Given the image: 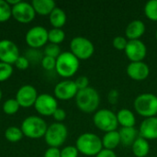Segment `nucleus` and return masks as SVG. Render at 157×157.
<instances>
[{
  "instance_id": "1",
  "label": "nucleus",
  "mask_w": 157,
  "mask_h": 157,
  "mask_svg": "<svg viewBox=\"0 0 157 157\" xmlns=\"http://www.w3.org/2000/svg\"><path fill=\"white\" fill-rule=\"evenodd\" d=\"M77 108L85 113H95L100 104V96L98 90L92 86L78 90L75 96Z\"/></svg>"
},
{
  "instance_id": "2",
  "label": "nucleus",
  "mask_w": 157,
  "mask_h": 157,
  "mask_svg": "<svg viewBox=\"0 0 157 157\" xmlns=\"http://www.w3.org/2000/svg\"><path fill=\"white\" fill-rule=\"evenodd\" d=\"M75 147L86 156H96L103 149L102 140L96 133L84 132L76 139Z\"/></svg>"
},
{
  "instance_id": "3",
  "label": "nucleus",
  "mask_w": 157,
  "mask_h": 157,
  "mask_svg": "<svg viewBox=\"0 0 157 157\" xmlns=\"http://www.w3.org/2000/svg\"><path fill=\"white\" fill-rule=\"evenodd\" d=\"M80 65V60L71 52H63L56 58L55 70L57 74L64 78L75 75Z\"/></svg>"
},
{
  "instance_id": "4",
  "label": "nucleus",
  "mask_w": 157,
  "mask_h": 157,
  "mask_svg": "<svg viewBox=\"0 0 157 157\" xmlns=\"http://www.w3.org/2000/svg\"><path fill=\"white\" fill-rule=\"evenodd\" d=\"M135 111L142 117L151 118L157 115V96L153 93H142L133 101Z\"/></svg>"
},
{
  "instance_id": "5",
  "label": "nucleus",
  "mask_w": 157,
  "mask_h": 157,
  "mask_svg": "<svg viewBox=\"0 0 157 157\" xmlns=\"http://www.w3.org/2000/svg\"><path fill=\"white\" fill-rule=\"evenodd\" d=\"M94 125L101 132H109L116 131L119 125L117 114L109 109H98L93 116Z\"/></svg>"
},
{
  "instance_id": "6",
  "label": "nucleus",
  "mask_w": 157,
  "mask_h": 157,
  "mask_svg": "<svg viewBox=\"0 0 157 157\" xmlns=\"http://www.w3.org/2000/svg\"><path fill=\"white\" fill-rule=\"evenodd\" d=\"M20 129L23 135L31 139H39L45 135L48 126L42 118L38 116H29L22 121Z\"/></svg>"
},
{
  "instance_id": "7",
  "label": "nucleus",
  "mask_w": 157,
  "mask_h": 157,
  "mask_svg": "<svg viewBox=\"0 0 157 157\" xmlns=\"http://www.w3.org/2000/svg\"><path fill=\"white\" fill-rule=\"evenodd\" d=\"M68 136V130L62 122H54L48 126L44 135L45 142L50 147L58 148L62 146Z\"/></svg>"
},
{
  "instance_id": "8",
  "label": "nucleus",
  "mask_w": 157,
  "mask_h": 157,
  "mask_svg": "<svg viewBox=\"0 0 157 157\" xmlns=\"http://www.w3.org/2000/svg\"><path fill=\"white\" fill-rule=\"evenodd\" d=\"M70 52L79 60H87L95 52L93 42L83 36H76L70 42Z\"/></svg>"
},
{
  "instance_id": "9",
  "label": "nucleus",
  "mask_w": 157,
  "mask_h": 157,
  "mask_svg": "<svg viewBox=\"0 0 157 157\" xmlns=\"http://www.w3.org/2000/svg\"><path fill=\"white\" fill-rule=\"evenodd\" d=\"M25 40L31 48H40L48 41V30L42 26L32 27L26 33Z\"/></svg>"
},
{
  "instance_id": "10",
  "label": "nucleus",
  "mask_w": 157,
  "mask_h": 157,
  "mask_svg": "<svg viewBox=\"0 0 157 157\" xmlns=\"http://www.w3.org/2000/svg\"><path fill=\"white\" fill-rule=\"evenodd\" d=\"M34 107L40 115L51 116L58 109V103L55 97L50 94H40L38 96Z\"/></svg>"
},
{
  "instance_id": "11",
  "label": "nucleus",
  "mask_w": 157,
  "mask_h": 157,
  "mask_svg": "<svg viewBox=\"0 0 157 157\" xmlns=\"http://www.w3.org/2000/svg\"><path fill=\"white\" fill-rule=\"evenodd\" d=\"M124 52L131 62H141L146 57L147 47L142 40H128Z\"/></svg>"
},
{
  "instance_id": "12",
  "label": "nucleus",
  "mask_w": 157,
  "mask_h": 157,
  "mask_svg": "<svg viewBox=\"0 0 157 157\" xmlns=\"http://www.w3.org/2000/svg\"><path fill=\"white\" fill-rule=\"evenodd\" d=\"M36 12L31 4L20 1L16 6H12V17L20 23H29L35 17Z\"/></svg>"
},
{
  "instance_id": "13",
  "label": "nucleus",
  "mask_w": 157,
  "mask_h": 157,
  "mask_svg": "<svg viewBox=\"0 0 157 157\" xmlns=\"http://www.w3.org/2000/svg\"><path fill=\"white\" fill-rule=\"evenodd\" d=\"M19 56V50L15 42L9 40H0V62L13 64Z\"/></svg>"
},
{
  "instance_id": "14",
  "label": "nucleus",
  "mask_w": 157,
  "mask_h": 157,
  "mask_svg": "<svg viewBox=\"0 0 157 157\" xmlns=\"http://www.w3.org/2000/svg\"><path fill=\"white\" fill-rule=\"evenodd\" d=\"M54 96L61 100H69L75 98L78 88L73 80H63L59 82L54 87Z\"/></svg>"
},
{
  "instance_id": "15",
  "label": "nucleus",
  "mask_w": 157,
  "mask_h": 157,
  "mask_svg": "<svg viewBox=\"0 0 157 157\" xmlns=\"http://www.w3.org/2000/svg\"><path fill=\"white\" fill-rule=\"evenodd\" d=\"M38 96V92L33 86L25 85L17 90L16 99L20 107L29 108L35 104Z\"/></svg>"
},
{
  "instance_id": "16",
  "label": "nucleus",
  "mask_w": 157,
  "mask_h": 157,
  "mask_svg": "<svg viewBox=\"0 0 157 157\" xmlns=\"http://www.w3.org/2000/svg\"><path fill=\"white\" fill-rule=\"evenodd\" d=\"M126 73L130 78L135 81H144L150 75L149 65L144 62H131L126 68Z\"/></svg>"
},
{
  "instance_id": "17",
  "label": "nucleus",
  "mask_w": 157,
  "mask_h": 157,
  "mask_svg": "<svg viewBox=\"0 0 157 157\" xmlns=\"http://www.w3.org/2000/svg\"><path fill=\"white\" fill-rule=\"evenodd\" d=\"M138 132L139 136L147 141L157 139V116L144 119L139 126Z\"/></svg>"
},
{
  "instance_id": "18",
  "label": "nucleus",
  "mask_w": 157,
  "mask_h": 157,
  "mask_svg": "<svg viewBox=\"0 0 157 157\" xmlns=\"http://www.w3.org/2000/svg\"><path fill=\"white\" fill-rule=\"evenodd\" d=\"M146 30L144 22L141 19H133L127 25L125 29V37L128 40H141Z\"/></svg>"
},
{
  "instance_id": "19",
  "label": "nucleus",
  "mask_w": 157,
  "mask_h": 157,
  "mask_svg": "<svg viewBox=\"0 0 157 157\" xmlns=\"http://www.w3.org/2000/svg\"><path fill=\"white\" fill-rule=\"evenodd\" d=\"M116 114H117L119 125H121V127H125V128L135 127L136 117L132 110L123 108V109H121Z\"/></svg>"
},
{
  "instance_id": "20",
  "label": "nucleus",
  "mask_w": 157,
  "mask_h": 157,
  "mask_svg": "<svg viewBox=\"0 0 157 157\" xmlns=\"http://www.w3.org/2000/svg\"><path fill=\"white\" fill-rule=\"evenodd\" d=\"M101 140H102L103 149L111 150V151H114L121 144L120 132L117 130L106 132L101 138Z\"/></svg>"
},
{
  "instance_id": "21",
  "label": "nucleus",
  "mask_w": 157,
  "mask_h": 157,
  "mask_svg": "<svg viewBox=\"0 0 157 157\" xmlns=\"http://www.w3.org/2000/svg\"><path fill=\"white\" fill-rule=\"evenodd\" d=\"M132 152L135 157H146L150 153V144L149 141L139 136L132 144Z\"/></svg>"
},
{
  "instance_id": "22",
  "label": "nucleus",
  "mask_w": 157,
  "mask_h": 157,
  "mask_svg": "<svg viewBox=\"0 0 157 157\" xmlns=\"http://www.w3.org/2000/svg\"><path fill=\"white\" fill-rule=\"evenodd\" d=\"M31 5L35 12L41 16L50 15L56 7V4L53 0H33Z\"/></svg>"
},
{
  "instance_id": "23",
  "label": "nucleus",
  "mask_w": 157,
  "mask_h": 157,
  "mask_svg": "<svg viewBox=\"0 0 157 157\" xmlns=\"http://www.w3.org/2000/svg\"><path fill=\"white\" fill-rule=\"evenodd\" d=\"M121 142L125 146H132L134 141L139 137V132L135 127H121L119 131Z\"/></svg>"
},
{
  "instance_id": "24",
  "label": "nucleus",
  "mask_w": 157,
  "mask_h": 157,
  "mask_svg": "<svg viewBox=\"0 0 157 157\" xmlns=\"http://www.w3.org/2000/svg\"><path fill=\"white\" fill-rule=\"evenodd\" d=\"M49 16H50V22L53 28L62 29V27H63L66 23V19H67L66 14L60 7H55Z\"/></svg>"
},
{
  "instance_id": "25",
  "label": "nucleus",
  "mask_w": 157,
  "mask_h": 157,
  "mask_svg": "<svg viewBox=\"0 0 157 157\" xmlns=\"http://www.w3.org/2000/svg\"><path fill=\"white\" fill-rule=\"evenodd\" d=\"M144 12L148 19L152 21H157V0L147 1L144 5Z\"/></svg>"
},
{
  "instance_id": "26",
  "label": "nucleus",
  "mask_w": 157,
  "mask_h": 157,
  "mask_svg": "<svg viewBox=\"0 0 157 157\" xmlns=\"http://www.w3.org/2000/svg\"><path fill=\"white\" fill-rule=\"evenodd\" d=\"M64 39H65V32L62 29L53 28L48 31V40L50 41V43L59 45L64 40Z\"/></svg>"
},
{
  "instance_id": "27",
  "label": "nucleus",
  "mask_w": 157,
  "mask_h": 157,
  "mask_svg": "<svg viewBox=\"0 0 157 157\" xmlns=\"http://www.w3.org/2000/svg\"><path fill=\"white\" fill-rule=\"evenodd\" d=\"M5 137L6 138L7 141L11 142V143H17L22 139L23 132H22L21 129L12 126V127H9L6 130Z\"/></svg>"
},
{
  "instance_id": "28",
  "label": "nucleus",
  "mask_w": 157,
  "mask_h": 157,
  "mask_svg": "<svg viewBox=\"0 0 157 157\" xmlns=\"http://www.w3.org/2000/svg\"><path fill=\"white\" fill-rule=\"evenodd\" d=\"M19 108H20V106L16 98L7 99L3 104V110L7 115H13V114L17 113L18 111Z\"/></svg>"
},
{
  "instance_id": "29",
  "label": "nucleus",
  "mask_w": 157,
  "mask_h": 157,
  "mask_svg": "<svg viewBox=\"0 0 157 157\" xmlns=\"http://www.w3.org/2000/svg\"><path fill=\"white\" fill-rule=\"evenodd\" d=\"M12 16V6H10L6 1L0 0V22H5Z\"/></svg>"
},
{
  "instance_id": "30",
  "label": "nucleus",
  "mask_w": 157,
  "mask_h": 157,
  "mask_svg": "<svg viewBox=\"0 0 157 157\" xmlns=\"http://www.w3.org/2000/svg\"><path fill=\"white\" fill-rule=\"evenodd\" d=\"M13 74V66L11 64L0 62V82L7 80Z\"/></svg>"
},
{
  "instance_id": "31",
  "label": "nucleus",
  "mask_w": 157,
  "mask_h": 157,
  "mask_svg": "<svg viewBox=\"0 0 157 157\" xmlns=\"http://www.w3.org/2000/svg\"><path fill=\"white\" fill-rule=\"evenodd\" d=\"M61 48L57 44L53 43H49L45 46L44 48V54L45 56H50L52 58H57L61 54Z\"/></svg>"
},
{
  "instance_id": "32",
  "label": "nucleus",
  "mask_w": 157,
  "mask_h": 157,
  "mask_svg": "<svg viewBox=\"0 0 157 157\" xmlns=\"http://www.w3.org/2000/svg\"><path fill=\"white\" fill-rule=\"evenodd\" d=\"M127 43L128 40L125 36H116L112 40L113 47L119 51H124L127 46Z\"/></svg>"
},
{
  "instance_id": "33",
  "label": "nucleus",
  "mask_w": 157,
  "mask_h": 157,
  "mask_svg": "<svg viewBox=\"0 0 157 157\" xmlns=\"http://www.w3.org/2000/svg\"><path fill=\"white\" fill-rule=\"evenodd\" d=\"M79 152L75 146L68 145L61 150V157H78Z\"/></svg>"
},
{
  "instance_id": "34",
  "label": "nucleus",
  "mask_w": 157,
  "mask_h": 157,
  "mask_svg": "<svg viewBox=\"0 0 157 157\" xmlns=\"http://www.w3.org/2000/svg\"><path fill=\"white\" fill-rule=\"evenodd\" d=\"M41 65L45 70H53L55 69L56 65V59L50 57V56H44L41 60Z\"/></svg>"
},
{
  "instance_id": "35",
  "label": "nucleus",
  "mask_w": 157,
  "mask_h": 157,
  "mask_svg": "<svg viewBox=\"0 0 157 157\" xmlns=\"http://www.w3.org/2000/svg\"><path fill=\"white\" fill-rule=\"evenodd\" d=\"M75 83L78 90H82V89H85L89 86V79L85 75H81V76L77 77L76 80L75 81Z\"/></svg>"
},
{
  "instance_id": "36",
  "label": "nucleus",
  "mask_w": 157,
  "mask_h": 157,
  "mask_svg": "<svg viewBox=\"0 0 157 157\" xmlns=\"http://www.w3.org/2000/svg\"><path fill=\"white\" fill-rule=\"evenodd\" d=\"M14 64L16 65V67L17 69H19V70H25V69H27L29 67V60H28L27 57H25V56H19Z\"/></svg>"
},
{
  "instance_id": "37",
  "label": "nucleus",
  "mask_w": 157,
  "mask_h": 157,
  "mask_svg": "<svg viewBox=\"0 0 157 157\" xmlns=\"http://www.w3.org/2000/svg\"><path fill=\"white\" fill-rule=\"evenodd\" d=\"M52 116H53L54 120H55L57 122H62V121H64L65 118H66V112H65V110H64L63 109L58 108V109L54 111V113L52 114Z\"/></svg>"
},
{
  "instance_id": "38",
  "label": "nucleus",
  "mask_w": 157,
  "mask_h": 157,
  "mask_svg": "<svg viewBox=\"0 0 157 157\" xmlns=\"http://www.w3.org/2000/svg\"><path fill=\"white\" fill-rule=\"evenodd\" d=\"M120 98V93L117 89H111L108 94V100L110 104L114 105L118 102Z\"/></svg>"
},
{
  "instance_id": "39",
  "label": "nucleus",
  "mask_w": 157,
  "mask_h": 157,
  "mask_svg": "<svg viewBox=\"0 0 157 157\" xmlns=\"http://www.w3.org/2000/svg\"><path fill=\"white\" fill-rule=\"evenodd\" d=\"M44 157H61V150L55 147H50L46 150Z\"/></svg>"
},
{
  "instance_id": "40",
  "label": "nucleus",
  "mask_w": 157,
  "mask_h": 157,
  "mask_svg": "<svg viewBox=\"0 0 157 157\" xmlns=\"http://www.w3.org/2000/svg\"><path fill=\"white\" fill-rule=\"evenodd\" d=\"M95 157H118L116 153L111 150L102 149Z\"/></svg>"
},
{
  "instance_id": "41",
  "label": "nucleus",
  "mask_w": 157,
  "mask_h": 157,
  "mask_svg": "<svg viewBox=\"0 0 157 157\" xmlns=\"http://www.w3.org/2000/svg\"><path fill=\"white\" fill-rule=\"evenodd\" d=\"M20 2V0H6V3L11 6V5H13L12 6H16L17 4H18Z\"/></svg>"
},
{
  "instance_id": "42",
  "label": "nucleus",
  "mask_w": 157,
  "mask_h": 157,
  "mask_svg": "<svg viewBox=\"0 0 157 157\" xmlns=\"http://www.w3.org/2000/svg\"><path fill=\"white\" fill-rule=\"evenodd\" d=\"M1 98H2V91L0 89V100H1Z\"/></svg>"
},
{
  "instance_id": "43",
  "label": "nucleus",
  "mask_w": 157,
  "mask_h": 157,
  "mask_svg": "<svg viewBox=\"0 0 157 157\" xmlns=\"http://www.w3.org/2000/svg\"><path fill=\"white\" fill-rule=\"evenodd\" d=\"M155 39H156V40H157V29H156V31H155Z\"/></svg>"
},
{
  "instance_id": "44",
  "label": "nucleus",
  "mask_w": 157,
  "mask_h": 157,
  "mask_svg": "<svg viewBox=\"0 0 157 157\" xmlns=\"http://www.w3.org/2000/svg\"><path fill=\"white\" fill-rule=\"evenodd\" d=\"M156 96H157V95H156Z\"/></svg>"
}]
</instances>
